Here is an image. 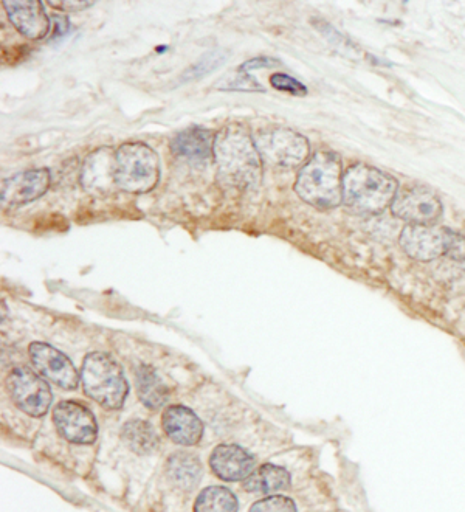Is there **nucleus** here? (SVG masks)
I'll return each instance as SVG.
<instances>
[{
	"label": "nucleus",
	"mask_w": 465,
	"mask_h": 512,
	"mask_svg": "<svg viewBox=\"0 0 465 512\" xmlns=\"http://www.w3.org/2000/svg\"><path fill=\"white\" fill-rule=\"evenodd\" d=\"M214 162L225 184L236 188L258 187L262 159L250 132L242 125L225 126L214 137Z\"/></svg>",
	"instance_id": "nucleus-1"
},
{
	"label": "nucleus",
	"mask_w": 465,
	"mask_h": 512,
	"mask_svg": "<svg viewBox=\"0 0 465 512\" xmlns=\"http://www.w3.org/2000/svg\"><path fill=\"white\" fill-rule=\"evenodd\" d=\"M399 184L390 174L365 163H357L343 176V204L360 215H379L391 207Z\"/></svg>",
	"instance_id": "nucleus-2"
},
{
	"label": "nucleus",
	"mask_w": 465,
	"mask_h": 512,
	"mask_svg": "<svg viewBox=\"0 0 465 512\" xmlns=\"http://www.w3.org/2000/svg\"><path fill=\"white\" fill-rule=\"evenodd\" d=\"M343 162L340 156L320 151L298 173L295 191L312 207L335 208L343 202Z\"/></svg>",
	"instance_id": "nucleus-3"
},
{
	"label": "nucleus",
	"mask_w": 465,
	"mask_h": 512,
	"mask_svg": "<svg viewBox=\"0 0 465 512\" xmlns=\"http://www.w3.org/2000/svg\"><path fill=\"white\" fill-rule=\"evenodd\" d=\"M81 382L86 395L107 410L121 409L129 393L128 381L117 360L101 351L87 354Z\"/></svg>",
	"instance_id": "nucleus-4"
},
{
	"label": "nucleus",
	"mask_w": 465,
	"mask_h": 512,
	"mask_svg": "<svg viewBox=\"0 0 465 512\" xmlns=\"http://www.w3.org/2000/svg\"><path fill=\"white\" fill-rule=\"evenodd\" d=\"M160 180V159L151 146L128 142L115 151V184L132 194L154 190Z\"/></svg>",
	"instance_id": "nucleus-5"
},
{
	"label": "nucleus",
	"mask_w": 465,
	"mask_h": 512,
	"mask_svg": "<svg viewBox=\"0 0 465 512\" xmlns=\"http://www.w3.org/2000/svg\"><path fill=\"white\" fill-rule=\"evenodd\" d=\"M262 162L273 167H300L309 159V140L304 135L287 128L266 129L255 135Z\"/></svg>",
	"instance_id": "nucleus-6"
},
{
	"label": "nucleus",
	"mask_w": 465,
	"mask_h": 512,
	"mask_svg": "<svg viewBox=\"0 0 465 512\" xmlns=\"http://www.w3.org/2000/svg\"><path fill=\"white\" fill-rule=\"evenodd\" d=\"M7 388L14 404L27 415L44 416L52 405V391L44 379L28 367H16L8 373Z\"/></svg>",
	"instance_id": "nucleus-7"
},
{
	"label": "nucleus",
	"mask_w": 465,
	"mask_h": 512,
	"mask_svg": "<svg viewBox=\"0 0 465 512\" xmlns=\"http://www.w3.org/2000/svg\"><path fill=\"white\" fill-rule=\"evenodd\" d=\"M455 233L438 225L408 224L400 233V246L416 261L438 260L447 255Z\"/></svg>",
	"instance_id": "nucleus-8"
},
{
	"label": "nucleus",
	"mask_w": 465,
	"mask_h": 512,
	"mask_svg": "<svg viewBox=\"0 0 465 512\" xmlns=\"http://www.w3.org/2000/svg\"><path fill=\"white\" fill-rule=\"evenodd\" d=\"M391 212L408 224L433 225L442 216V202L438 194L425 187L399 191Z\"/></svg>",
	"instance_id": "nucleus-9"
},
{
	"label": "nucleus",
	"mask_w": 465,
	"mask_h": 512,
	"mask_svg": "<svg viewBox=\"0 0 465 512\" xmlns=\"http://www.w3.org/2000/svg\"><path fill=\"white\" fill-rule=\"evenodd\" d=\"M53 423L69 443L92 444L97 440L98 426L95 416L80 402H59L53 410Z\"/></svg>",
	"instance_id": "nucleus-10"
},
{
	"label": "nucleus",
	"mask_w": 465,
	"mask_h": 512,
	"mask_svg": "<svg viewBox=\"0 0 465 512\" xmlns=\"http://www.w3.org/2000/svg\"><path fill=\"white\" fill-rule=\"evenodd\" d=\"M28 353L36 370L53 384L64 390H75L80 385V376L76 373L69 357L64 356L53 346L42 342L31 343Z\"/></svg>",
	"instance_id": "nucleus-11"
},
{
	"label": "nucleus",
	"mask_w": 465,
	"mask_h": 512,
	"mask_svg": "<svg viewBox=\"0 0 465 512\" xmlns=\"http://www.w3.org/2000/svg\"><path fill=\"white\" fill-rule=\"evenodd\" d=\"M50 171L27 170L7 177L2 182L0 199L5 207H19L42 198L50 187Z\"/></svg>",
	"instance_id": "nucleus-12"
},
{
	"label": "nucleus",
	"mask_w": 465,
	"mask_h": 512,
	"mask_svg": "<svg viewBox=\"0 0 465 512\" xmlns=\"http://www.w3.org/2000/svg\"><path fill=\"white\" fill-rule=\"evenodd\" d=\"M11 24L31 41L45 38L50 32V19L39 0H4L2 2Z\"/></svg>",
	"instance_id": "nucleus-13"
},
{
	"label": "nucleus",
	"mask_w": 465,
	"mask_h": 512,
	"mask_svg": "<svg viewBox=\"0 0 465 512\" xmlns=\"http://www.w3.org/2000/svg\"><path fill=\"white\" fill-rule=\"evenodd\" d=\"M255 464V457L235 444L217 446L210 457L211 471L225 481L245 480L255 471Z\"/></svg>",
	"instance_id": "nucleus-14"
},
{
	"label": "nucleus",
	"mask_w": 465,
	"mask_h": 512,
	"mask_svg": "<svg viewBox=\"0 0 465 512\" xmlns=\"http://www.w3.org/2000/svg\"><path fill=\"white\" fill-rule=\"evenodd\" d=\"M162 424L166 435L180 446H194L204 435V424L199 416L183 405L168 407L163 412Z\"/></svg>",
	"instance_id": "nucleus-15"
},
{
	"label": "nucleus",
	"mask_w": 465,
	"mask_h": 512,
	"mask_svg": "<svg viewBox=\"0 0 465 512\" xmlns=\"http://www.w3.org/2000/svg\"><path fill=\"white\" fill-rule=\"evenodd\" d=\"M214 137L216 135L207 128L193 126L183 129L171 142V151L179 159L190 162H207L213 156Z\"/></svg>",
	"instance_id": "nucleus-16"
},
{
	"label": "nucleus",
	"mask_w": 465,
	"mask_h": 512,
	"mask_svg": "<svg viewBox=\"0 0 465 512\" xmlns=\"http://www.w3.org/2000/svg\"><path fill=\"white\" fill-rule=\"evenodd\" d=\"M81 184L87 191L111 190L115 184V153L111 148L97 149L87 157L81 171Z\"/></svg>",
	"instance_id": "nucleus-17"
},
{
	"label": "nucleus",
	"mask_w": 465,
	"mask_h": 512,
	"mask_svg": "<svg viewBox=\"0 0 465 512\" xmlns=\"http://www.w3.org/2000/svg\"><path fill=\"white\" fill-rule=\"evenodd\" d=\"M290 485H292V478L289 472L275 464H264L244 480L245 491L252 494H278V492L287 491Z\"/></svg>",
	"instance_id": "nucleus-18"
},
{
	"label": "nucleus",
	"mask_w": 465,
	"mask_h": 512,
	"mask_svg": "<svg viewBox=\"0 0 465 512\" xmlns=\"http://www.w3.org/2000/svg\"><path fill=\"white\" fill-rule=\"evenodd\" d=\"M137 391L143 404L151 410H159L169 398L168 387L163 384L159 374L148 365H142L137 371Z\"/></svg>",
	"instance_id": "nucleus-19"
},
{
	"label": "nucleus",
	"mask_w": 465,
	"mask_h": 512,
	"mask_svg": "<svg viewBox=\"0 0 465 512\" xmlns=\"http://www.w3.org/2000/svg\"><path fill=\"white\" fill-rule=\"evenodd\" d=\"M168 475L180 489L190 491L199 485L202 478V464L194 455L180 452L169 458Z\"/></svg>",
	"instance_id": "nucleus-20"
},
{
	"label": "nucleus",
	"mask_w": 465,
	"mask_h": 512,
	"mask_svg": "<svg viewBox=\"0 0 465 512\" xmlns=\"http://www.w3.org/2000/svg\"><path fill=\"white\" fill-rule=\"evenodd\" d=\"M121 435L128 446L140 455L151 454L159 446V436L154 427L142 419H132L124 424Z\"/></svg>",
	"instance_id": "nucleus-21"
},
{
	"label": "nucleus",
	"mask_w": 465,
	"mask_h": 512,
	"mask_svg": "<svg viewBox=\"0 0 465 512\" xmlns=\"http://www.w3.org/2000/svg\"><path fill=\"white\" fill-rule=\"evenodd\" d=\"M194 512H238V499L224 486H210L200 492Z\"/></svg>",
	"instance_id": "nucleus-22"
},
{
	"label": "nucleus",
	"mask_w": 465,
	"mask_h": 512,
	"mask_svg": "<svg viewBox=\"0 0 465 512\" xmlns=\"http://www.w3.org/2000/svg\"><path fill=\"white\" fill-rule=\"evenodd\" d=\"M227 58V53L222 52V50H213V52H208L207 55L202 56L194 66H191L190 69L183 73V80H197V78L210 75V73L214 72L217 67H221L222 64L227 61Z\"/></svg>",
	"instance_id": "nucleus-23"
},
{
	"label": "nucleus",
	"mask_w": 465,
	"mask_h": 512,
	"mask_svg": "<svg viewBox=\"0 0 465 512\" xmlns=\"http://www.w3.org/2000/svg\"><path fill=\"white\" fill-rule=\"evenodd\" d=\"M216 89L221 90H244V92H262L261 84L253 78L250 73L242 72V70H236V72L230 73L228 77L222 78L221 83L216 84Z\"/></svg>",
	"instance_id": "nucleus-24"
},
{
	"label": "nucleus",
	"mask_w": 465,
	"mask_h": 512,
	"mask_svg": "<svg viewBox=\"0 0 465 512\" xmlns=\"http://www.w3.org/2000/svg\"><path fill=\"white\" fill-rule=\"evenodd\" d=\"M248 512H297V505L284 495H270L256 502Z\"/></svg>",
	"instance_id": "nucleus-25"
},
{
	"label": "nucleus",
	"mask_w": 465,
	"mask_h": 512,
	"mask_svg": "<svg viewBox=\"0 0 465 512\" xmlns=\"http://www.w3.org/2000/svg\"><path fill=\"white\" fill-rule=\"evenodd\" d=\"M270 84H272L273 89L283 90V92L297 95V97H303L307 94V87L295 78L289 77L287 73H275L270 77Z\"/></svg>",
	"instance_id": "nucleus-26"
},
{
	"label": "nucleus",
	"mask_w": 465,
	"mask_h": 512,
	"mask_svg": "<svg viewBox=\"0 0 465 512\" xmlns=\"http://www.w3.org/2000/svg\"><path fill=\"white\" fill-rule=\"evenodd\" d=\"M279 61L275 58H269V56H258V58L250 59L247 63L242 64L239 70L242 72L250 73L253 70L258 69H272V67L278 66Z\"/></svg>",
	"instance_id": "nucleus-27"
},
{
	"label": "nucleus",
	"mask_w": 465,
	"mask_h": 512,
	"mask_svg": "<svg viewBox=\"0 0 465 512\" xmlns=\"http://www.w3.org/2000/svg\"><path fill=\"white\" fill-rule=\"evenodd\" d=\"M447 255L453 260L459 261V263H465V238L464 236L455 233L453 236L452 244L448 249Z\"/></svg>",
	"instance_id": "nucleus-28"
},
{
	"label": "nucleus",
	"mask_w": 465,
	"mask_h": 512,
	"mask_svg": "<svg viewBox=\"0 0 465 512\" xmlns=\"http://www.w3.org/2000/svg\"><path fill=\"white\" fill-rule=\"evenodd\" d=\"M47 4L52 5L56 10H64V11H81L86 10V8L92 7L93 2H80V0H73V2H67V0H49Z\"/></svg>",
	"instance_id": "nucleus-29"
}]
</instances>
